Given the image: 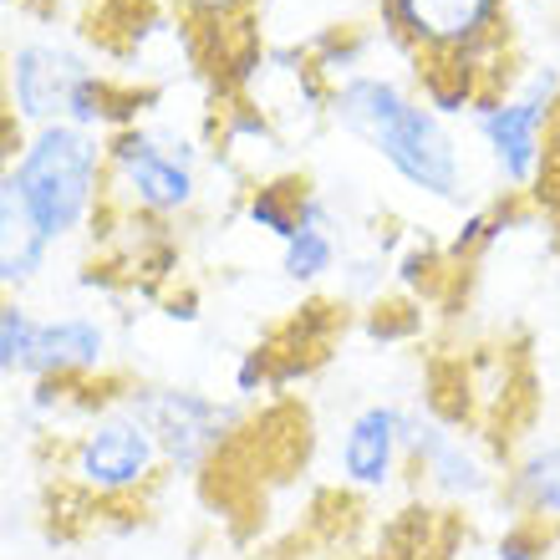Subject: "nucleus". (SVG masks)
<instances>
[{"label":"nucleus","mask_w":560,"mask_h":560,"mask_svg":"<svg viewBox=\"0 0 560 560\" xmlns=\"http://www.w3.org/2000/svg\"><path fill=\"white\" fill-rule=\"evenodd\" d=\"M393 560H443V556H433V550H423V546H408V550H398Z\"/></svg>","instance_id":"f3484780"},{"label":"nucleus","mask_w":560,"mask_h":560,"mask_svg":"<svg viewBox=\"0 0 560 560\" xmlns=\"http://www.w3.org/2000/svg\"><path fill=\"white\" fill-rule=\"evenodd\" d=\"M255 560H331L322 546H285V550H266V556Z\"/></svg>","instance_id":"dca6fc26"},{"label":"nucleus","mask_w":560,"mask_h":560,"mask_svg":"<svg viewBox=\"0 0 560 560\" xmlns=\"http://www.w3.org/2000/svg\"><path fill=\"white\" fill-rule=\"evenodd\" d=\"M174 5H184V11L199 15V21H224V15H235L245 0H174Z\"/></svg>","instance_id":"2eb2a0df"},{"label":"nucleus","mask_w":560,"mask_h":560,"mask_svg":"<svg viewBox=\"0 0 560 560\" xmlns=\"http://www.w3.org/2000/svg\"><path fill=\"white\" fill-rule=\"evenodd\" d=\"M107 362V326L97 316H31L21 301L0 306V372L31 383H77Z\"/></svg>","instance_id":"39448f33"},{"label":"nucleus","mask_w":560,"mask_h":560,"mask_svg":"<svg viewBox=\"0 0 560 560\" xmlns=\"http://www.w3.org/2000/svg\"><path fill=\"white\" fill-rule=\"evenodd\" d=\"M92 67L77 51L57 42H26L11 57V107L15 118L31 128H51V122L72 118L77 92L92 82Z\"/></svg>","instance_id":"1a4fd4ad"},{"label":"nucleus","mask_w":560,"mask_h":560,"mask_svg":"<svg viewBox=\"0 0 560 560\" xmlns=\"http://www.w3.org/2000/svg\"><path fill=\"white\" fill-rule=\"evenodd\" d=\"M550 107H556V77H535V88L525 97H500V103H485L474 113L479 122V138L489 143L500 174L510 184H530L546 168V122Z\"/></svg>","instance_id":"6e6552de"},{"label":"nucleus","mask_w":560,"mask_h":560,"mask_svg":"<svg viewBox=\"0 0 560 560\" xmlns=\"http://www.w3.org/2000/svg\"><path fill=\"white\" fill-rule=\"evenodd\" d=\"M163 474L168 458L159 433L122 398L103 402L61 448V485L82 504H103V510L143 500L148 489H159Z\"/></svg>","instance_id":"20e7f679"},{"label":"nucleus","mask_w":560,"mask_h":560,"mask_svg":"<svg viewBox=\"0 0 560 560\" xmlns=\"http://www.w3.org/2000/svg\"><path fill=\"white\" fill-rule=\"evenodd\" d=\"M331 266H337V240L326 235L322 220L301 224V235L280 245V270H285V280H295V285L322 280Z\"/></svg>","instance_id":"4468645a"},{"label":"nucleus","mask_w":560,"mask_h":560,"mask_svg":"<svg viewBox=\"0 0 560 560\" xmlns=\"http://www.w3.org/2000/svg\"><path fill=\"white\" fill-rule=\"evenodd\" d=\"M118 398L159 433L168 474H205L240 428L235 402L205 398V393H194V387L138 383V387H128V393H118Z\"/></svg>","instance_id":"423d86ee"},{"label":"nucleus","mask_w":560,"mask_h":560,"mask_svg":"<svg viewBox=\"0 0 560 560\" xmlns=\"http://www.w3.org/2000/svg\"><path fill=\"white\" fill-rule=\"evenodd\" d=\"M408 464L423 474V485L433 494H443V500L469 504V500H485L489 489H494V474L469 448L464 433H448L443 423L418 418V413H408Z\"/></svg>","instance_id":"9b49d317"},{"label":"nucleus","mask_w":560,"mask_h":560,"mask_svg":"<svg viewBox=\"0 0 560 560\" xmlns=\"http://www.w3.org/2000/svg\"><path fill=\"white\" fill-rule=\"evenodd\" d=\"M383 21L423 61V97L439 118L504 97V0H383Z\"/></svg>","instance_id":"f257e3e1"},{"label":"nucleus","mask_w":560,"mask_h":560,"mask_svg":"<svg viewBox=\"0 0 560 560\" xmlns=\"http://www.w3.org/2000/svg\"><path fill=\"white\" fill-rule=\"evenodd\" d=\"M107 184L143 214H178L194 205V148L174 133L153 128H122L107 143Z\"/></svg>","instance_id":"0eeeda50"},{"label":"nucleus","mask_w":560,"mask_h":560,"mask_svg":"<svg viewBox=\"0 0 560 560\" xmlns=\"http://www.w3.org/2000/svg\"><path fill=\"white\" fill-rule=\"evenodd\" d=\"M341 479L352 489H387L408 464V408L398 402H368L357 408L341 433Z\"/></svg>","instance_id":"9d476101"},{"label":"nucleus","mask_w":560,"mask_h":560,"mask_svg":"<svg viewBox=\"0 0 560 560\" xmlns=\"http://www.w3.org/2000/svg\"><path fill=\"white\" fill-rule=\"evenodd\" d=\"M5 184L21 194L31 224L46 245H57L92 214L97 194L107 189V153L77 122H51L21 143Z\"/></svg>","instance_id":"7ed1b4c3"},{"label":"nucleus","mask_w":560,"mask_h":560,"mask_svg":"<svg viewBox=\"0 0 560 560\" xmlns=\"http://www.w3.org/2000/svg\"><path fill=\"white\" fill-rule=\"evenodd\" d=\"M556 230H560V205H556Z\"/></svg>","instance_id":"a211bd4d"},{"label":"nucleus","mask_w":560,"mask_h":560,"mask_svg":"<svg viewBox=\"0 0 560 560\" xmlns=\"http://www.w3.org/2000/svg\"><path fill=\"white\" fill-rule=\"evenodd\" d=\"M46 250H51V245L36 235L21 194L0 178V280H5L11 291H26L31 280L46 270Z\"/></svg>","instance_id":"ddd939ff"},{"label":"nucleus","mask_w":560,"mask_h":560,"mask_svg":"<svg viewBox=\"0 0 560 560\" xmlns=\"http://www.w3.org/2000/svg\"><path fill=\"white\" fill-rule=\"evenodd\" d=\"M510 504L520 520L560 535V443H540L510 469Z\"/></svg>","instance_id":"f8f14e48"},{"label":"nucleus","mask_w":560,"mask_h":560,"mask_svg":"<svg viewBox=\"0 0 560 560\" xmlns=\"http://www.w3.org/2000/svg\"><path fill=\"white\" fill-rule=\"evenodd\" d=\"M331 118L352 138H362L413 189L433 194V199H458L464 159H458L454 133L443 128L433 107L413 103L398 82L368 72L341 77V88L331 92Z\"/></svg>","instance_id":"f03ea898"}]
</instances>
